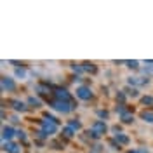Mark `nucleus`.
<instances>
[{
    "label": "nucleus",
    "instance_id": "f257e3e1",
    "mask_svg": "<svg viewBox=\"0 0 153 153\" xmlns=\"http://www.w3.org/2000/svg\"><path fill=\"white\" fill-rule=\"evenodd\" d=\"M42 132L45 136H51V134L57 132V120L54 117H45V120H42Z\"/></svg>",
    "mask_w": 153,
    "mask_h": 153
},
{
    "label": "nucleus",
    "instance_id": "f03ea898",
    "mask_svg": "<svg viewBox=\"0 0 153 153\" xmlns=\"http://www.w3.org/2000/svg\"><path fill=\"white\" fill-rule=\"evenodd\" d=\"M51 108L56 110V111H61V113H70L71 110H75L76 106H75V103H66V101L56 99V101H51Z\"/></svg>",
    "mask_w": 153,
    "mask_h": 153
},
{
    "label": "nucleus",
    "instance_id": "7ed1b4c3",
    "mask_svg": "<svg viewBox=\"0 0 153 153\" xmlns=\"http://www.w3.org/2000/svg\"><path fill=\"white\" fill-rule=\"evenodd\" d=\"M91 131H92V137H99L101 134H105L108 131L105 120H96L94 124L91 125Z\"/></svg>",
    "mask_w": 153,
    "mask_h": 153
},
{
    "label": "nucleus",
    "instance_id": "20e7f679",
    "mask_svg": "<svg viewBox=\"0 0 153 153\" xmlns=\"http://www.w3.org/2000/svg\"><path fill=\"white\" fill-rule=\"evenodd\" d=\"M76 97H80V99H84V101L91 99V97H92V91H91V87H87V85L76 87Z\"/></svg>",
    "mask_w": 153,
    "mask_h": 153
},
{
    "label": "nucleus",
    "instance_id": "39448f33",
    "mask_svg": "<svg viewBox=\"0 0 153 153\" xmlns=\"http://www.w3.org/2000/svg\"><path fill=\"white\" fill-rule=\"evenodd\" d=\"M54 94H56V99H59V101H66V103H73L71 101V96H70V92H68L66 89H56L54 91Z\"/></svg>",
    "mask_w": 153,
    "mask_h": 153
},
{
    "label": "nucleus",
    "instance_id": "423d86ee",
    "mask_svg": "<svg viewBox=\"0 0 153 153\" xmlns=\"http://www.w3.org/2000/svg\"><path fill=\"white\" fill-rule=\"evenodd\" d=\"M14 89H16V82L9 76H4L2 78V91H14Z\"/></svg>",
    "mask_w": 153,
    "mask_h": 153
},
{
    "label": "nucleus",
    "instance_id": "0eeeda50",
    "mask_svg": "<svg viewBox=\"0 0 153 153\" xmlns=\"http://www.w3.org/2000/svg\"><path fill=\"white\" fill-rule=\"evenodd\" d=\"M14 134H18V132H14V129L12 127H4L2 129V139H4V143H7V141H10V137L14 136Z\"/></svg>",
    "mask_w": 153,
    "mask_h": 153
},
{
    "label": "nucleus",
    "instance_id": "6e6552de",
    "mask_svg": "<svg viewBox=\"0 0 153 153\" xmlns=\"http://www.w3.org/2000/svg\"><path fill=\"white\" fill-rule=\"evenodd\" d=\"M4 152H7V153H19L21 150H19V144L12 143V141H7V143H4Z\"/></svg>",
    "mask_w": 153,
    "mask_h": 153
},
{
    "label": "nucleus",
    "instance_id": "1a4fd4ad",
    "mask_svg": "<svg viewBox=\"0 0 153 153\" xmlns=\"http://www.w3.org/2000/svg\"><path fill=\"white\" fill-rule=\"evenodd\" d=\"M115 143H118V146L120 144H129V137L125 134H117L115 136Z\"/></svg>",
    "mask_w": 153,
    "mask_h": 153
},
{
    "label": "nucleus",
    "instance_id": "9d476101",
    "mask_svg": "<svg viewBox=\"0 0 153 153\" xmlns=\"http://www.w3.org/2000/svg\"><path fill=\"white\" fill-rule=\"evenodd\" d=\"M12 106H14L16 111H26V105H25L23 101H18V99H16V101H12Z\"/></svg>",
    "mask_w": 153,
    "mask_h": 153
},
{
    "label": "nucleus",
    "instance_id": "9b49d317",
    "mask_svg": "<svg viewBox=\"0 0 153 153\" xmlns=\"http://www.w3.org/2000/svg\"><path fill=\"white\" fill-rule=\"evenodd\" d=\"M141 118L148 124H153V111H143L141 113Z\"/></svg>",
    "mask_w": 153,
    "mask_h": 153
},
{
    "label": "nucleus",
    "instance_id": "f8f14e48",
    "mask_svg": "<svg viewBox=\"0 0 153 153\" xmlns=\"http://www.w3.org/2000/svg\"><path fill=\"white\" fill-rule=\"evenodd\" d=\"M38 91V94H49L51 92V89H49V85H44V84H38L37 87H35Z\"/></svg>",
    "mask_w": 153,
    "mask_h": 153
},
{
    "label": "nucleus",
    "instance_id": "ddd939ff",
    "mask_svg": "<svg viewBox=\"0 0 153 153\" xmlns=\"http://www.w3.org/2000/svg\"><path fill=\"white\" fill-rule=\"evenodd\" d=\"M26 103H28V105H31V106H35V108H38V106L42 105V101H40L38 97H33V96H31V97H28V101H26Z\"/></svg>",
    "mask_w": 153,
    "mask_h": 153
},
{
    "label": "nucleus",
    "instance_id": "4468645a",
    "mask_svg": "<svg viewBox=\"0 0 153 153\" xmlns=\"http://www.w3.org/2000/svg\"><path fill=\"white\" fill-rule=\"evenodd\" d=\"M68 127H71V129H76V131H78V129L82 127V124H80L78 120H75V118H71V120L68 122Z\"/></svg>",
    "mask_w": 153,
    "mask_h": 153
},
{
    "label": "nucleus",
    "instance_id": "2eb2a0df",
    "mask_svg": "<svg viewBox=\"0 0 153 153\" xmlns=\"http://www.w3.org/2000/svg\"><path fill=\"white\" fill-rule=\"evenodd\" d=\"M141 103H143V105H150L152 106L153 105V97L152 96H144V97H141Z\"/></svg>",
    "mask_w": 153,
    "mask_h": 153
},
{
    "label": "nucleus",
    "instance_id": "dca6fc26",
    "mask_svg": "<svg viewBox=\"0 0 153 153\" xmlns=\"http://www.w3.org/2000/svg\"><path fill=\"white\" fill-rule=\"evenodd\" d=\"M84 70H87V71H92V73H96V66L92 65V63H84Z\"/></svg>",
    "mask_w": 153,
    "mask_h": 153
},
{
    "label": "nucleus",
    "instance_id": "f3484780",
    "mask_svg": "<svg viewBox=\"0 0 153 153\" xmlns=\"http://www.w3.org/2000/svg\"><path fill=\"white\" fill-rule=\"evenodd\" d=\"M122 120H124L125 124H131V122H134V115H131V113H125L124 117H122Z\"/></svg>",
    "mask_w": 153,
    "mask_h": 153
},
{
    "label": "nucleus",
    "instance_id": "a211bd4d",
    "mask_svg": "<svg viewBox=\"0 0 153 153\" xmlns=\"http://www.w3.org/2000/svg\"><path fill=\"white\" fill-rule=\"evenodd\" d=\"M63 132H65V136L71 137V136H73V129H71V127H65V129H63Z\"/></svg>",
    "mask_w": 153,
    "mask_h": 153
},
{
    "label": "nucleus",
    "instance_id": "6ab92c4d",
    "mask_svg": "<svg viewBox=\"0 0 153 153\" xmlns=\"http://www.w3.org/2000/svg\"><path fill=\"white\" fill-rule=\"evenodd\" d=\"M18 137L23 141V143H26V134L23 132V131H18Z\"/></svg>",
    "mask_w": 153,
    "mask_h": 153
},
{
    "label": "nucleus",
    "instance_id": "aec40b11",
    "mask_svg": "<svg viewBox=\"0 0 153 153\" xmlns=\"http://www.w3.org/2000/svg\"><path fill=\"white\" fill-rule=\"evenodd\" d=\"M16 75H18V76H21V78H23V76L26 75V71H25L23 68H18V70H16Z\"/></svg>",
    "mask_w": 153,
    "mask_h": 153
},
{
    "label": "nucleus",
    "instance_id": "412c9836",
    "mask_svg": "<svg viewBox=\"0 0 153 153\" xmlns=\"http://www.w3.org/2000/svg\"><path fill=\"white\" fill-rule=\"evenodd\" d=\"M137 61H127V66H131V68H137Z\"/></svg>",
    "mask_w": 153,
    "mask_h": 153
},
{
    "label": "nucleus",
    "instance_id": "4be33fe9",
    "mask_svg": "<svg viewBox=\"0 0 153 153\" xmlns=\"http://www.w3.org/2000/svg\"><path fill=\"white\" fill-rule=\"evenodd\" d=\"M125 91H127L129 96H137V91H136V89H125Z\"/></svg>",
    "mask_w": 153,
    "mask_h": 153
},
{
    "label": "nucleus",
    "instance_id": "5701e85b",
    "mask_svg": "<svg viewBox=\"0 0 153 153\" xmlns=\"http://www.w3.org/2000/svg\"><path fill=\"white\" fill-rule=\"evenodd\" d=\"M97 115H99L101 118H106V117H108V111H103V110H99V111H97Z\"/></svg>",
    "mask_w": 153,
    "mask_h": 153
},
{
    "label": "nucleus",
    "instance_id": "b1692460",
    "mask_svg": "<svg viewBox=\"0 0 153 153\" xmlns=\"http://www.w3.org/2000/svg\"><path fill=\"white\" fill-rule=\"evenodd\" d=\"M129 153H143V150H131Z\"/></svg>",
    "mask_w": 153,
    "mask_h": 153
}]
</instances>
